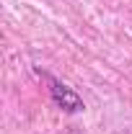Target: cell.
Segmentation results:
<instances>
[{"mask_svg": "<svg viewBox=\"0 0 132 134\" xmlns=\"http://www.w3.org/2000/svg\"><path fill=\"white\" fill-rule=\"evenodd\" d=\"M47 77V85H49V96L52 100H54V106L57 108H62L65 114H80V111H85V103H83V98L70 88V85L60 83L57 77H52V75H44Z\"/></svg>", "mask_w": 132, "mask_h": 134, "instance_id": "1", "label": "cell"}]
</instances>
